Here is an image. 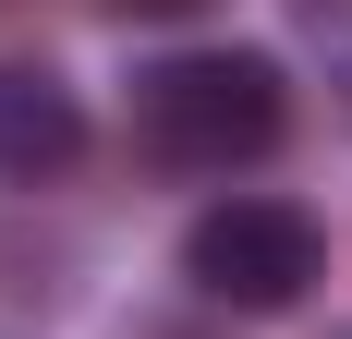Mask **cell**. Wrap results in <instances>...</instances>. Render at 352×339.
<instances>
[{"label":"cell","instance_id":"cell-3","mask_svg":"<svg viewBox=\"0 0 352 339\" xmlns=\"http://www.w3.org/2000/svg\"><path fill=\"white\" fill-rule=\"evenodd\" d=\"M85 158V97H73L49 61H0V182H73Z\"/></svg>","mask_w":352,"mask_h":339},{"label":"cell","instance_id":"cell-2","mask_svg":"<svg viewBox=\"0 0 352 339\" xmlns=\"http://www.w3.org/2000/svg\"><path fill=\"white\" fill-rule=\"evenodd\" d=\"M182 279H195L207 315H292L328 279V231H316V206H292V194H219L182 231Z\"/></svg>","mask_w":352,"mask_h":339},{"label":"cell","instance_id":"cell-5","mask_svg":"<svg viewBox=\"0 0 352 339\" xmlns=\"http://www.w3.org/2000/svg\"><path fill=\"white\" fill-rule=\"evenodd\" d=\"M122 12H207V0H122Z\"/></svg>","mask_w":352,"mask_h":339},{"label":"cell","instance_id":"cell-1","mask_svg":"<svg viewBox=\"0 0 352 339\" xmlns=\"http://www.w3.org/2000/svg\"><path fill=\"white\" fill-rule=\"evenodd\" d=\"M122 121H134V158L146 170H170V182H231V170L280 158L292 85H280L267 49H170V61L134 73Z\"/></svg>","mask_w":352,"mask_h":339},{"label":"cell","instance_id":"cell-6","mask_svg":"<svg viewBox=\"0 0 352 339\" xmlns=\"http://www.w3.org/2000/svg\"><path fill=\"white\" fill-rule=\"evenodd\" d=\"M340 109H352V61H340Z\"/></svg>","mask_w":352,"mask_h":339},{"label":"cell","instance_id":"cell-7","mask_svg":"<svg viewBox=\"0 0 352 339\" xmlns=\"http://www.w3.org/2000/svg\"><path fill=\"white\" fill-rule=\"evenodd\" d=\"M328 339H352V315H340V327H328Z\"/></svg>","mask_w":352,"mask_h":339},{"label":"cell","instance_id":"cell-4","mask_svg":"<svg viewBox=\"0 0 352 339\" xmlns=\"http://www.w3.org/2000/svg\"><path fill=\"white\" fill-rule=\"evenodd\" d=\"M109 339H231V327H219L207 303H134V315H122Z\"/></svg>","mask_w":352,"mask_h":339}]
</instances>
